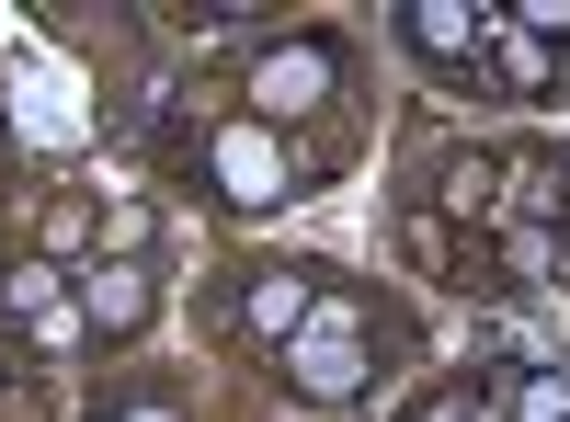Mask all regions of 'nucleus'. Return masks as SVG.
I'll use <instances>...</instances> for the list:
<instances>
[{
  "label": "nucleus",
  "mask_w": 570,
  "mask_h": 422,
  "mask_svg": "<svg viewBox=\"0 0 570 422\" xmlns=\"http://www.w3.org/2000/svg\"><path fill=\"white\" fill-rule=\"evenodd\" d=\"M400 343H411V332H400V320L376 308L365 286H331V297L308 308V332L274 354V377L297 389L308 411H343V400H365V377H389L376 354H400Z\"/></svg>",
  "instance_id": "f257e3e1"
},
{
  "label": "nucleus",
  "mask_w": 570,
  "mask_h": 422,
  "mask_svg": "<svg viewBox=\"0 0 570 422\" xmlns=\"http://www.w3.org/2000/svg\"><path fill=\"white\" fill-rule=\"evenodd\" d=\"M183 160H195V183H206L228 217H263V206H285V195H308V183H320V171L285 149L263 115H217V126H206Z\"/></svg>",
  "instance_id": "f03ea898"
},
{
  "label": "nucleus",
  "mask_w": 570,
  "mask_h": 422,
  "mask_svg": "<svg viewBox=\"0 0 570 422\" xmlns=\"http://www.w3.org/2000/svg\"><path fill=\"white\" fill-rule=\"evenodd\" d=\"M331 297V263H274V252H252L240 274H228V332H240L252 354H285L308 332V308Z\"/></svg>",
  "instance_id": "7ed1b4c3"
},
{
  "label": "nucleus",
  "mask_w": 570,
  "mask_h": 422,
  "mask_svg": "<svg viewBox=\"0 0 570 422\" xmlns=\"http://www.w3.org/2000/svg\"><path fill=\"white\" fill-rule=\"evenodd\" d=\"M0 332H23L46 365L80 354V343H91V320H80V274L46 263V252H12V263H0Z\"/></svg>",
  "instance_id": "20e7f679"
},
{
  "label": "nucleus",
  "mask_w": 570,
  "mask_h": 422,
  "mask_svg": "<svg viewBox=\"0 0 570 422\" xmlns=\"http://www.w3.org/2000/svg\"><path fill=\"white\" fill-rule=\"evenodd\" d=\"M331 80H343V46H331V35H285V46H263V58H252V80H240L252 104H240V115H263V126L285 137L297 115L331 104Z\"/></svg>",
  "instance_id": "39448f33"
},
{
  "label": "nucleus",
  "mask_w": 570,
  "mask_h": 422,
  "mask_svg": "<svg viewBox=\"0 0 570 422\" xmlns=\"http://www.w3.org/2000/svg\"><path fill=\"white\" fill-rule=\"evenodd\" d=\"M80 320H91V343H137L160 320V263L149 252H91L80 263Z\"/></svg>",
  "instance_id": "423d86ee"
},
{
  "label": "nucleus",
  "mask_w": 570,
  "mask_h": 422,
  "mask_svg": "<svg viewBox=\"0 0 570 422\" xmlns=\"http://www.w3.org/2000/svg\"><path fill=\"white\" fill-rule=\"evenodd\" d=\"M400 46H411V58H434V69L468 91V58L491 46V12H468V0H422V12H400Z\"/></svg>",
  "instance_id": "0eeeda50"
},
{
  "label": "nucleus",
  "mask_w": 570,
  "mask_h": 422,
  "mask_svg": "<svg viewBox=\"0 0 570 422\" xmlns=\"http://www.w3.org/2000/svg\"><path fill=\"white\" fill-rule=\"evenodd\" d=\"M502 422H570V377L559 365H513L502 377Z\"/></svg>",
  "instance_id": "6e6552de"
},
{
  "label": "nucleus",
  "mask_w": 570,
  "mask_h": 422,
  "mask_svg": "<svg viewBox=\"0 0 570 422\" xmlns=\"http://www.w3.org/2000/svg\"><path fill=\"white\" fill-rule=\"evenodd\" d=\"M104 422H171V400H149V389H126V400H104Z\"/></svg>",
  "instance_id": "1a4fd4ad"
},
{
  "label": "nucleus",
  "mask_w": 570,
  "mask_h": 422,
  "mask_svg": "<svg viewBox=\"0 0 570 422\" xmlns=\"http://www.w3.org/2000/svg\"><path fill=\"white\" fill-rule=\"evenodd\" d=\"M411 422H480V400H468V389H445V400H422Z\"/></svg>",
  "instance_id": "9d476101"
}]
</instances>
